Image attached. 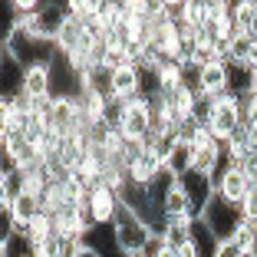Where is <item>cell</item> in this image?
Returning <instances> with one entry per match:
<instances>
[{"label":"cell","instance_id":"obj_5","mask_svg":"<svg viewBox=\"0 0 257 257\" xmlns=\"http://www.w3.org/2000/svg\"><path fill=\"white\" fill-rule=\"evenodd\" d=\"M178 188L185 191V198H188V204H191V214L195 218H201L204 214V208L211 204V198H214V182H211V175H201V172H185L182 178H178Z\"/></svg>","mask_w":257,"mask_h":257},{"label":"cell","instance_id":"obj_6","mask_svg":"<svg viewBox=\"0 0 257 257\" xmlns=\"http://www.w3.org/2000/svg\"><path fill=\"white\" fill-rule=\"evenodd\" d=\"M136 96H142V69L119 66L115 73H109V99L112 102H128Z\"/></svg>","mask_w":257,"mask_h":257},{"label":"cell","instance_id":"obj_12","mask_svg":"<svg viewBox=\"0 0 257 257\" xmlns=\"http://www.w3.org/2000/svg\"><path fill=\"white\" fill-rule=\"evenodd\" d=\"M155 76H159V89L162 92H175L178 86L188 83V73L182 69V63H162V66L155 69Z\"/></svg>","mask_w":257,"mask_h":257},{"label":"cell","instance_id":"obj_18","mask_svg":"<svg viewBox=\"0 0 257 257\" xmlns=\"http://www.w3.org/2000/svg\"><path fill=\"white\" fill-rule=\"evenodd\" d=\"M250 83H254V92H257V63L250 66Z\"/></svg>","mask_w":257,"mask_h":257},{"label":"cell","instance_id":"obj_7","mask_svg":"<svg viewBox=\"0 0 257 257\" xmlns=\"http://www.w3.org/2000/svg\"><path fill=\"white\" fill-rule=\"evenodd\" d=\"M162 99H165L168 112L175 115V122L182 125V122H191V119H195L198 102H201V92H198L191 83H185V86H178L175 92H162Z\"/></svg>","mask_w":257,"mask_h":257},{"label":"cell","instance_id":"obj_16","mask_svg":"<svg viewBox=\"0 0 257 257\" xmlns=\"http://www.w3.org/2000/svg\"><path fill=\"white\" fill-rule=\"evenodd\" d=\"M241 218H244V221H250V224L257 221V185H250L247 198L241 201Z\"/></svg>","mask_w":257,"mask_h":257},{"label":"cell","instance_id":"obj_19","mask_svg":"<svg viewBox=\"0 0 257 257\" xmlns=\"http://www.w3.org/2000/svg\"><path fill=\"white\" fill-rule=\"evenodd\" d=\"M79 257H99V254H96L92 247H83V250H79Z\"/></svg>","mask_w":257,"mask_h":257},{"label":"cell","instance_id":"obj_15","mask_svg":"<svg viewBox=\"0 0 257 257\" xmlns=\"http://www.w3.org/2000/svg\"><path fill=\"white\" fill-rule=\"evenodd\" d=\"M227 241H234V244H237V247H241V250H244V254H247V250H250V244H254V241H257V227H254V224H250V221H241V224H237V227H234V234L227 237Z\"/></svg>","mask_w":257,"mask_h":257},{"label":"cell","instance_id":"obj_11","mask_svg":"<svg viewBox=\"0 0 257 257\" xmlns=\"http://www.w3.org/2000/svg\"><path fill=\"white\" fill-rule=\"evenodd\" d=\"M86 244L79 241V237H66V234H56L50 237V241L40 247V257H79V250H83Z\"/></svg>","mask_w":257,"mask_h":257},{"label":"cell","instance_id":"obj_2","mask_svg":"<svg viewBox=\"0 0 257 257\" xmlns=\"http://www.w3.org/2000/svg\"><path fill=\"white\" fill-rule=\"evenodd\" d=\"M211 119H208V128H211V136L218 142H227V139H234L244 125V106L241 99L224 92V96H211Z\"/></svg>","mask_w":257,"mask_h":257},{"label":"cell","instance_id":"obj_8","mask_svg":"<svg viewBox=\"0 0 257 257\" xmlns=\"http://www.w3.org/2000/svg\"><path fill=\"white\" fill-rule=\"evenodd\" d=\"M195 86L201 96H224L227 92V63L224 60H208L195 73Z\"/></svg>","mask_w":257,"mask_h":257},{"label":"cell","instance_id":"obj_4","mask_svg":"<svg viewBox=\"0 0 257 257\" xmlns=\"http://www.w3.org/2000/svg\"><path fill=\"white\" fill-rule=\"evenodd\" d=\"M86 208H89V218H92V224H96V227L112 224L115 214H119V208H122V195H119V191H112L109 185L99 182L96 188L86 195Z\"/></svg>","mask_w":257,"mask_h":257},{"label":"cell","instance_id":"obj_10","mask_svg":"<svg viewBox=\"0 0 257 257\" xmlns=\"http://www.w3.org/2000/svg\"><path fill=\"white\" fill-rule=\"evenodd\" d=\"M247 191H250V182L244 178L241 168H234V165H227V172L221 175V182L214 185V195H221L227 204H237V208L247 198Z\"/></svg>","mask_w":257,"mask_h":257},{"label":"cell","instance_id":"obj_21","mask_svg":"<svg viewBox=\"0 0 257 257\" xmlns=\"http://www.w3.org/2000/svg\"><path fill=\"white\" fill-rule=\"evenodd\" d=\"M254 227H257V221H254Z\"/></svg>","mask_w":257,"mask_h":257},{"label":"cell","instance_id":"obj_9","mask_svg":"<svg viewBox=\"0 0 257 257\" xmlns=\"http://www.w3.org/2000/svg\"><path fill=\"white\" fill-rule=\"evenodd\" d=\"M23 96L37 102H50L53 99V66H30L23 73Z\"/></svg>","mask_w":257,"mask_h":257},{"label":"cell","instance_id":"obj_14","mask_svg":"<svg viewBox=\"0 0 257 257\" xmlns=\"http://www.w3.org/2000/svg\"><path fill=\"white\" fill-rule=\"evenodd\" d=\"M27 237H30V241L37 244V247H43V244L50 241V237H56V218L43 211V214H40V218L30 224V234H27Z\"/></svg>","mask_w":257,"mask_h":257},{"label":"cell","instance_id":"obj_17","mask_svg":"<svg viewBox=\"0 0 257 257\" xmlns=\"http://www.w3.org/2000/svg\"><path fill=\"white\" fill-rule=\"evenodd\" d=\"M214 257H247L241 247H237L234 241H218V250H214Z\"/></svg>","mask_w":257,"mask_h":257},{"label":"cell","instance_id":"obj_1","mask_svg":"<svg viewBox=\"0 0 257 257\" xmlns=\"http://www.w3.org/2000/svg\"><path fill=\"white\" fill-rule=\"evenodd\" d=\"M112 234H115V244H119L122 257H142L145 254V244L152 241L155 231H152V227L145 224V221L139 218L125 201H122L119 214H115V221H112Z\"/></svg>","mask_w":257,"mask_h":257},{"label":"cell","instance_id":"obj_3","mask_svg":"<svg viewBox=\"0 0 257 257\" xmlns=\"http://www.w3.org/2000/svg\"><path fill=\"white\" fill-rule=\"evenodd\" d=\"M201 221L208 224V231H211L218 241H227V237L234 234V227L241 224V208L237 204H227L221 195H214L211 198V204L204 208V214H201Z\"/></svg>","mask_w":257,"mask_h":257},{"label":"cell","instance_id":"obj_13","mask_svg":"<svg viewBox=\"0 0 257 257\" xmlns=\"http://www.w3.org/2000/svg\"><path fill=\"white\" fill-rule=\"evenodd\" d=\"M191 224H195V221H168L165 231H162V241H165V247L182 250L185 244H191Z\"/></svg>","mask_w":257,"mask_h":257},{"label":"cell","instance_id":"obj_20","mask_svg":"<svg viewBox=\"0 0 257 257\" xmlns=\"http://www.w3.org/2000/svg\"><path fill=\"white\" fill-rule=\"evenodd\" d=\"M159 257H178V250H172V247H165V250H162V254Z\"/></svg>","mask_w":257,"mask_h":257}]
</instances>
